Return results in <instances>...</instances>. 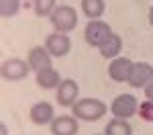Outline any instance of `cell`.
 Here are the masks:
<instances>
[{
    "instance_id": "obj_21",
    "label": "cell",
    "mask_w": 153,
    "mask_h": 135,
    "mask_svg": "<svg viewBox=\"0 0 153 135\" xmlns=\"http://www.w3.org/2000/svg\"><path fill=\"white\" fill-rule=\"evenodd\" d=\"M0 135H8V131H6V125H4V123L0 125Z\"/></svg>"
},
{
    "instance_id": "obj_15",
    "label": "cell",
    "mask_w": 153,
    "mask_h": 135,
    "mask_svg": "<svg viewBox=\"0 0 153 135\" xmlns=\"http://www.w3.org/2000/svg\"><path fill=\"white\" fill-rule=\"evenodd\" d=\"M104 135H133V129H131V125L125 119H112V121L106 125V131Z\"/></svg>"
},
{
    "instance_id": "obj_3",
    "label": "cell",
    "mask_w": 153,
    "mask_h": 135,
    "mask_svg": "<svg viewBox=\"0 0 153 135\" xmlns=\"http://www.w3.org/2000/svg\"><path fill=\"white\" fill-rule=\"evenodd\" d=\"M84 37H86V41H88V45L100 49L106 41L112 37V29H110L106 23H102V21L96 19V21H90V23L86 25Z\"/></svg>"
},
{
    "instance_id": "obj_11",
    "label": "cell",
    "mask_w": 153,
    "mask_h": 135,
    "mask_svg": "<svg viewBox=\"0 0 153 135\" xmlns=\"http://www.w3.org/2000/svg\"><path fill=\"white\" fill-rule=\"evenodd\" d=\"M29 66L37 74L51 68V55H49V51L45 47H33L29 51Z\"/></svg>"
},
{
    "instance_id": "obj_14",
    "label": "cell",
    "mask_w": 153,
    "mask_h": 135,
    "mask_svg": "<svg viewBox=\"0 0 153 135\" xmlns=\"http://www.w3.org/2000/svg\"><path fill=\"white\" fill-rule=\"evenodd\" d=\"M82 10L88 19H100L104 12V0H82Z\"/></svg>"
},
{
    "instance_id": "obj_16",
    "label": "cell",
    "mask_w": 153,
    "mask_h": 135,
    "mask_svg": "<svg viewBox=\"0 0 153 135\" xmlns=\"http://www.w3.org/2000/svg\"><path fill=\"white\" fill-rule=\"evenodd\" d=\"M120 49H123V41H120V37H118V35L112 33V37H110L104 45L100 47V53H102V57H114Z\"/></svg>"
},
{
    "instance_id": "obj_7",
    "label": "cell",
    "mask_w": 153,
    "mask_h": 135,
    "mask_svg": "<svg viewBox=\"0 0 153 135\" xmlns=\"http://www.w3.org/2000/svg\"><path fill=\"white\" fill-rule=\"evenodd\" d=\"M71 47V41L65 33H53L45 39V49L49 51L51 57H63Z\"/></svg>"
},
{
    "instance_id": "obj_9",
    "label": "cell",
    "mask_w": 153,
    "mask_h": 135,
    "mask_svg": "<svg viewBox=\"0 0 153 135\" xmlns=\"http://www.w3.org/2000/svg\"><path fill=\"white\" fill-rule=\"evenodd\" d=\"M131 70H133V61L129 57H117V60L110 61V66H108V76L114 82H129Z\"/></svg>"
},
{
    "instance_id": "obj_19",
    "label": "cell",
    "mask_w": 153,
    "mask_h": 135,
    "mask_svg": "<svg viewBox=\"0 0 153 135\" xmlns=\"http://www.w3.org/2000/svg\"><path fill=\"white\" fill-rule=\"evenodd\" d=\"M137 113H139V117H141L143 121L153 123V100H145V102H141L139 109H137Z\"/></svg>"
},
{
    "instance_id": "obj_1",
    "label": "cell",
    "mask_w": 153,
    "mask_h": 135,
    "mask_svg": "<svg viewBox=\"0 0 153 135\" xmlns=\"http://www.w3.org/2000/svg\"><path fill=\"white\" fill-rule=\"evenodd\" d=\"M71 113L76 119H82V121H98L100 117L106 115V104L98 98H84L74 102Z\"/></svg>"
},
{
    "instance_id": "obj_22",
    "label": "cell",
    "mask_w": 153,
    "mask_h": 135,
    "mask_svg": "<svg viewBox=\"0 0 153 135\" xmlns=\"http://www.w3.org/2000/svg\"><path fill=\"white\" fill-rule=\"evenodd\" d=\"M149 23H151V27H153V6H151V10H149Z\"/></svg>"
},
{
    "instance_id": "obj_2",
    "label": "cell",
    "mask_w": 153,
    "mask_h": 135,
    "mask_svg": "<svg viewBox=\"0 0 153 135\" xmlns=\"http://www.w3.org/2000/svg\"><path fill=\"white\" fill-rule=\"evenodd\" d=\"M51 25H53V29L57 31V33H70L76 29V25H78V14L76 10L68 6V4H63V6H57L55 10L51 12Z\"/></svg>"
},
{
    "instance_id": "obj_20",
    "label": "cell",
    "mask_w": 153,
    "mask_h": 135,
    "mask_svg": "<svg viewBox=\"0 0 153 135\" xmlns=\"http://www.w3.org/2000/svg\"><path fill=\"white\" fill-rule=\"evenodd\" d=\"M145 96H147V100H153V80L145 86Z\"/></svg>"
},
{
    "instance_id": "obj_13",
    "label": "cell",
    "mask_w": 153,
    "mask_h": 135,
    "mask_svg": "<svg viewBox=\"0 0 153 135\" xmlns=\"http://www.w3.org/2000/svg\"><path fill=\"white\" fill-rule=\"evenodd\" d=\"M37 84L41 86V88H45V90L57 88V86L61 84L59 72H57V70H53V68H47V70L39 72V74H37Z\"/></svg>"
},
{
    "instance_id": "obj_12",
    "label": "cell",
    "mask_w": 153,
    "mask_h": 135,
    "mask_svg": "<svg viewBox=\"0 0 153 135\" xmlns=\"http://www.w3.org/2000/svg\"><path fill=\"white\" fill-rule=\"evenodd\" d=\"M31 121L35 125H47V123H51L53 121V107L49 102H45V100L33 104L31 107Z\"/></svg>"
},
{
    "instance_id": "obj_5",
    "label": "cell",
    "mask_w": 153,
    "mask_h": 135,
    "mask_svg": "<svg viewBox=\"0 0 153 135\" xmlns=\"http://www.w3.org/2000/svg\"><path fill=\"white\" fill-rule=\"evenodd\" d=\"M29 70H31L29 61L12 57V60H6L2 63V78H4V80H10V82H16V80L27 78Z\"/></svg>"
},
{
    "instance_id": "obj_4",
    "label": "cell",
    "mask_w": 153,
    "mask_h": 135,
    "mask_svg": "<svg viewBox=\"0 0 153 135\" xmlns=\"http://www.w3.org/2000/svg\"><path fill=\"white\" fill-rule=\"evenodd\" d=\"M137 109H139V102H137V98L133 94H120V96H117L112 100V107H110L112 115L117 119H125V121L129 117H133L137 113Z\"/></svg>"
},
{
    "instance_id": "obj_10",
    "label": "cell",
    "mask_w": 153,
    "mask_h": 135,
    "mask_svg": "<svg viewBox=\"0 0 153 135\" xmlns=\"http://www.w3.org/2000/svg\"><path fill=\"white\" fill-rule=\"evenodd\" d=\"M51 133L53 135H76L78 133V121H76V117H68V115L55 117L51 121Z\"/></svg>"
},
{
    "instance_id": "obj_17",
    "label": "cell",
    "mask_w": 153,
    "mask_h": 135,
    "mask_svg": "<svg viewBox=\"0 0 153 135\" xmlns=\"http://www.w3.org/2000/svg\"><path fill=\"white\" fill-rule=\"evenodd\" d=\"M21 8V2L19 0H0V16L2 19H10L14 16Z\"/></svg>"
},
{
    "instance_id": "obj_8",
    "label": "cell",
    "mask_w": 153,
    "mask_h": 135,
    "mask_svg": "<svg viewBox=\"0 0 153 135\" xmlns=\"http://www.w3.org/2000/svg\"><path fill=\"white\" fill-rule=\"evenodd\" d=\"M78 92H80V86L76 80H61V84L57 86V102L61 107H74V102L78 100Z\"/></svg>"
},
{
    "instance_id": "obj_6",
    "label": "cell",
    "mask_w": 153,
    "mask_h": 135,
    "mask_svg": "<svg viewBox=\"0 0 153 135\" xmlns=\"http://www.w3.org/2000/svg\"><path fill=\"white\" fill-rule=\"evenodd\" d=\"M153 80V66L147 61H137L133 63L131 70V78H129V86L133 88H143Z\"/></svg>"
},
{
    "instance_id": "obj_18",
    "label": "cell",
    "mask_w": 153,
    "mask_h": 135,
    "mask_svg": "<svg viewBox=\"0 0 153 135\" xmlns=\"http://www.w3.org/2000/svg\"><path fill=\"white\" fill-rule=\"evenodd\" d=\"M33 10L39 16H47L55 10V0H33Z\"/></svg>"
}]
</instances>
